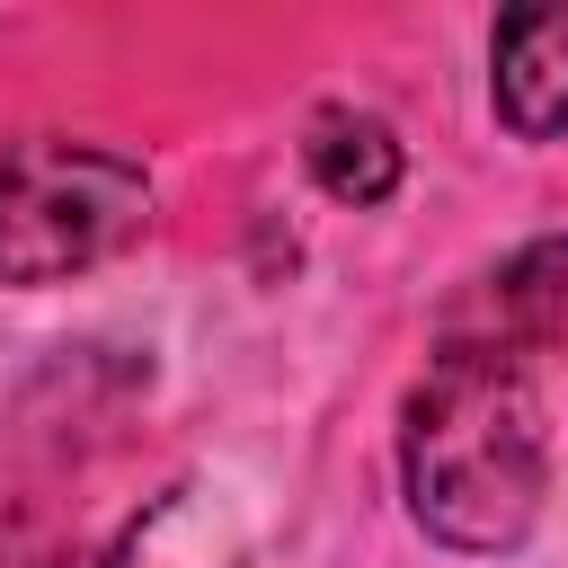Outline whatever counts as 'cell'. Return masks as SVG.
<instances>
[{"label":"cell","mask_w":568,"mask_h":568,"mask_svg":"<svg viewBox=\"0 0 568 568\" xmlns=\"http://www.w3.org/2000/svg\"><path fill=\"white\" fill-rule=\"evenodd\" d=\"M399 488L444 550H515L550 497V426L532 364L444 337L399 408Z\"/></svg>","instance_id":"obj_1"},{"label":"cell","mask_w":568,"mask_h":568,"mask_svg":"<svg viewBox=\"0 0 568 568\" xmlns=\"http://www.w3.org/2000/svg\"><path fill=\"white\" fill-rule=\"evenodd\" d=\"M151 222L142 160L71 133H9L0 142V284H62Z\"/></svg>","instance_id":"obj_2"},{"label":"cell","mask_w":568,"mask_h":568,"mask_svg":"<svg viewBox=\"0 0 568 568\" xmlns=\"http://www.w3.org/2000/svg\"><path fill=\"white\" fill-rule=\"evenodd\" d=\"M444 337L462 346H497V355H532L568 337V240H532L506 266H488L470 284V302L444 320Z\"/></svg>","instance_id":"obj_3"},{"label":"cell","mask_w":568,"mask_h":568,"mask_svg":"<svg viewBox=\"0 0 568 568\" xmlns=\"http://www.w3.org/2000/svg\"><path fill=\"white\" fill-rule=\"evenodd\" d=\"M488 89L515 142L568 133V9H506L488 36Z\"/></svg>","instance_id":"obj_4"},{"label":"cell","mask_w":568,"mask_h":568,"mask_svg":"<svg viewBox=\"0 0 568 568\" xmlns=\"http://www.w3.org/2000/svg\"><path fill=\"white\" fill-rule=\"evenodd\" d=\"M302 160H311L320 195H337V204H390V186H399V133L373 106H346V98L311 115Z\"/></svg>","instance_id":"obj_5"},{"label":"cell","mask_w":568,"mask_h":568,"mask_svg":"<svg viewBox=\"0 0 568 568\" xmlns=\"http://www.w3.org/2000/svg\"><path fill=\"white\" fill-rule=\"evenodd\" d=\"M0 568H62V550H53V532H44V524L0 515Z\"/></svg>","instance_id":"obj_6"}]
</instances>
